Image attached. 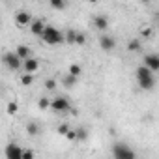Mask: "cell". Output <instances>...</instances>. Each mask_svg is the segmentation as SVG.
Returning a JSON list of instances; mask_svg holds the SVG:
<instances>
[{"mask_svg": "<svg viewBox=\"0 0 159 159\" xmlns=\"http://www.w3.org/2000/svg\"><path fill=\"white\" fill-rule=\"evenodd\" d=\"M51 8H54V10H64V8H66V2H56V0H52V2H51Z\"/></svg>", "mask_w": 159, "mask_h": 159, "instance_id": "25", "label": "cell"}, {"mask_svg": "<svg viewBox=\"0 0 159 159\" xmlns=\"http://www.w3.org/2000/svg\"><path fill=\"white\" fill-rule=\"evenodd\" d=\"M51 109H52L54 112H69V111H73L71 105H69V99L64 98V96H56V98L51 101Z\"/></svg>", "mask_w": 159, "mask_h": 159, "instance_id": "4", "label": "cell"}, {"mask_svg": "<svg viewBox=\"0 0 159 159\" xmlns=\"http://www.w3.org/2000/svg\"><path fill=\"white\" fill-rule=\"evenodd\" d=\"M135 77H137V83H139V86H140L142 90H153V86H155V79H153V73H152L146 66L137 67Z\"/></svg>", "mask_w": 159, "mask_h": 159, "instance_id": "1", "label": "cell"}, {"mask_svg": "<svg viewBox=\"0 0 159 159\" xmlns=\"http://www.w3.org/2000/svg\"><path fill=\"white\" fill-rule=\"evenodd\" d=\"M142 36L144 38H150L152 36V28H142Z\"/></svg>", "mask_w": 159, "mask_h": 159, "instance_id": "28", "label": "cell"}, {"mask_svg": "<svg viewBox=\"0 0 159 159\" xmlns=\"http://www.w3.org/2000/svg\"><path fill=\"white\" fill-rule=\"evenodd\" d=\"M45 90H56V81L54 79H47L45 81Z\"/></svg>", "mask_w": 159, "mask_h": 159, "instance_id": "23", "label": "cell"}, {"mask_svg": "<svg viewBox=\"0 0 159 159\" xmlns=\"http://www.w3.org/2000/svg\"><path fill=\"white\" fill-rule=\"evenodd\" d=\"M32 81H34V77H32L30 73H25V75L21 77V83H23L25 86H28V84H32Z\"/></svg>", "mask_w": 159, "mask_h": 159, "instance_id": "22", "label": "cell"}, {"mask_svg": "<svg viewBox=\"0 0 159 159\" xmlns=\"http://www.w3.org/2000/svg\"><path fill=\"white\" fill-rule=\"evenodd\" d=\"M142 66H146L152 73H153V71H159V54H155V52L146 54L144 60H142Z\"/></svg>", "mask_w": 159, "mask_h": 159, "instance_id": "6", "label": "cell"}, {"mask_svg": "<svg viewBox=\"0 0 159 159\" xmlns=\"http://www.w3.org/2000/svg\"><path fill=\"white\" fill-rule=\"evenodd\" d=\"M26 131H28V135L36 137V135H39V125H38L36 122H30V124L26 125Z\"/></svg>", "mask_w": 159, "mask_h": 159, "instance_id": "17", "label": "cell"}, {"mask_svg": "<svg viewBox=\"0 0 159 159\" xmlns=\"http://www.w3.org/2000/svg\"><path fill=\"white\" fill-rule=\"evenodd\" d=\"M157 23H159V15H157Z\"/></svg>", "mask_w": 159, "mask_h": 159, "instance_id": "29", "label": "cell"}, {"mask_svg": "<svg viewBox=\"0 0 159 159\" xmlns=\"http://www.w3.org/2000/svg\"><path fill=\"white\" fill-rule=\"evenodd\" d=\"M15 23H17V26H30L32 25V15L28 11H19L15 15Z\"/></svg>", "mask_w": 159, "mask_h": 159, "instance_id": "9", "label": "cell"}, {"mask_svg": "<svg viewBox=\"0 0 159 159\" xmlns=\"http://www.w3.org/2000/svg\"><path fill=\"white\" fill-rule=\"evenodd\" d=\"M23 153H25V150L15 142L6 146V159H23Z\"/></svg>", "mask_w": 159, "mask_h": 159, "instance_id": "7", "label": "cell"}, {"mask_svg": "<svg viewBox=\"0 0 159 159\" xmlns=\"http://www.w3.org/2000/svg\"><path fill=\"white\" fill-rule=\"evenodd\" d=\"M88 139V129L86 127H77L75 129V140H86Z\"/></svg>", "mask_w": 159, "mask_h": 159, "instance_id": "14", "label": "cell"}, {"mask_svg": "<svg viewBox=\"0 0 159 159\" xmlns=\"http://www.w3.org/2000/svg\"><path fill=\"white\" fill-rule=\"evenodd\" d=\"M112 155H114V159H137L135 152L124 142H116L112 146Z\"/></svg>", "mask_w": 159, "mask_h": 159, "instance_id": "3", "label": "cell"}, {"mask_svg": "<svg viewBox=\"0 0 159 159\" xmlns=\"http://www.w3.org/2000/svg\"><path fill=\"white\" fill-rule=\"evenodd\" d=\"M45 28H47V25H45L41 19H34L32 25H30V32H32L34 36H43Z\"/></svg>", "mask_w": 159, "mask_h": 159, "instance_id": "10", "label": "cell"}, {"mask_svg": "<svg viewBox=\"0 0 159 159\" xmlns=\"http://www.w3.org/2000/svg\"><path fill=\"white\" fill-rule=\"evenodd\" d=\"M41 39H43L47 45H58V43H64V41H66V36H64L58 28H54V26H49V25H47V28H45V32H43Z\"/></svg>", "mask_w": 159, "mask_h": 159, "instance_id": "2", "label": "cell"}, {"mask_svg": "<svg viewBox=\"0 0 159 159\" xmlns=\"http://www.w3.org/2000/svg\"><path fill=\"white\" fill-rule=\"evenodd\" d=\"M84 41H86V36H84L83 32H77V41H75V45H84Z\"/></svg>", "mask_w": 159, "mask_h": 159, "instance_id": "24", "label": "cell"}, {"mask_svg": "<svg viewBox=\"0 0 159 159\" xmlns=\"http://www.w3.org/2000/svg\"><path fill=\"white\" fill-rule=\"evenodd\" d=\"M99 45H101L103 51H112V49L116 47V39H114L112 36H109V34H103V36L99 38Z\"/></svg>", "mask_w": 159, "mask_h": 159, "instance_id": "8", "label": "cell"}, {"mask_svg": "<svg viewBox=\"0 0 159 159\" xmlns=\"http://www.w3.org/2000/svg\"><path fill=\"white\" fill-rule=\"evenodd\" d=\"M58 133H60V135H64V137H67V135L71 133V129H69V125H67V124H60V125H58Z\"/></svg>", "mask_w": 159, "mask_h": 159, "instance_id": "21", "label": "cell"}, {"mask_svg": "<svg viewBox=\"0 0 159 159\" xmlns=\"http://www.w3.org/2000/svg\"><path fill=\"white\" fill-rule=\"evenodd\" d=\"M23 159H34V152H32V150H25Z\"/></svg>", "mask_w": 159, "mask_h": 159, "instance_id": "26", "label": "cell"}, {"mask_svg": "<svg viewBox=\"0 0 159 159\" xmlns=\"http://www.w3.org/2000/svg\"><path fill=\"white\" fill-rule=\"evenodd\" d=\"M15 111H17V103H10V107H8V112H10V114H13Z\"/></svg>", "mask_w": 159, "mask_h": 159, "instance_id": "27", "label": "cell"}, {"mask_svg": "<svg viewBox=\"0 0 159 159\" xmlns=\"http://www.w3.org/2000/svg\"><path fill=\"white\" fill-rule=\"evenodd\" d=\"M77 41V30H66V43L75 45Z\"/></svg>", "mask_w": 159, "mask_h": 159, "instance_id": "16", "label": "cell"}, {"mask_svg": "<svg viewBox=\"0 0 159 159\" xmlns=\"http://www.w3.org/2000/svg\"><path fill=\"white\" fill-rule=\"evenodd\" d=\"M94 26H96L98 30L105 32V30L109 28V19H107L105 15H96V17H94Z\"/></svg>", "mask_w": 159, "mask_h": 159, "instance_id": "11", "label": "cell"}, {"mask_svg": "<svg viewBox=\"0 0 159 159\" xmlns=\"http://www.w3.org/2000/svg\"><path fill=\"white\" fill-rule=\"evenodd\" d=\"M4 64H6L11 71H17V69L23 66V60H21L15 52H6V54H4Z\"/></svg>", "mask_w": 159, "mask_h": 159, "instance_id": "5", "label": "cell"}, {"mask_svg": "<svg viewBox=\"0 0 159 159\" xmlns=\"http://www.w3.org/2000/svg\"><path fill=\"white\" fill-rule=\"evenodd\" d=\"M75 83H77V77H73V75H66L64 79H62V84L66 86V88H71V86H75Z\"/></svg>", "mask_w": 159, "mask_h": 159, "instance_id": "15", "label": "cell"}, {"mask_svg": "<svg viewBox=\"0 0 159 159\" xmlns=\"http://www.w3.org/2000/svg\"><path fill=\"white\" fill-rule=\"evenodd\" d=\"M51 101H52V99H47V98H39V101H38V107H39L41 111H45V109H51Z\"/></svg>", "mask_w": 159, "mask_h": 159, "instance_id": "19", "label": "cell"}, {"mask_svg": "<svg viewBox=\"0 0 159 159\" xmlns=\"http://www.w3.org/2000/svg\"><path fill=\"white\" fill-rule=\"evenodd\" d=\"M81 66H77V64H71L69 66V75H73V77H79V75H81Z\"/></svg>", "mask_w": 159, "mask_h": 159, "instance_id": "20", "label": "cell"}, {"mask_svg": "<svg viewBox=\"0 0 159 159\" xmlns=\"http://www.w3.org/2000/svg\"><path fill=\"white\" fill-rule=\"evenodd\" d=\"M127 51H140V41L139 39H129V43H127Z\"/></svg>", "mask_w": 159, "mask_h": 159, "instance_id": "18", "label": "cell"}, {"mask_svg": "<svg viewBox=\"0 0 159 159\" xmlns=\"http://www.w3.org/2000/svg\"><path fill=\"white\" fill-rule=\"evenodd\" d=\"M15 54H17L23 62H25V60H28V58H32V56H30V49H28L26 45H19V47L15 49Z\"/></svg>", "mask_w": 159, "mask_h": 159, "instance_id": "13", "label": "cell"}, {"mask_svg": "<svg viewBox=\"0 0 159 159\" xmlns=\"http://www.w3.org/2000/svg\"><path fill=\"white\" fill-rule=\"evenodd\" d=\"M23 66H25V69H26V73H36L38 71V67H39V62L36 60V58H28V60H25L23 62Z\"/></svg>", "mask_w": 159, "mask_h": 159, "instance_id": "12", "label": "cell"}]
</instances>
